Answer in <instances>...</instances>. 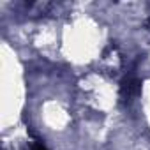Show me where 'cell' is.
<instances>
[{"label":"cell","instance_id":"6da1fadb","mask_svg":"<svg viewBox=\"0 0 150 150\" xmlns=\"http://www.w3.org/2000/svg\"><path fill=\"white\" fill-rule=\"evenodd\" d=\"M138 92V81H125V85H122V94L125 96L127 94V97H131L132 94H136Z\"/></svg>","mask_w":150,"mask_h":150}]
</instances>
